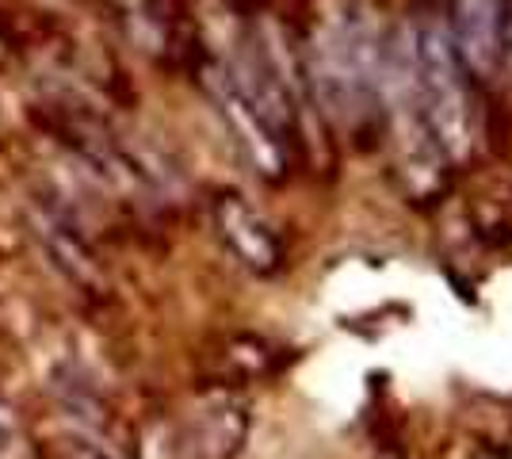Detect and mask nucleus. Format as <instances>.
Wrapping results in <instances>:
<instances>
[{
	"mask_svg": "<svg viewBox=\"0 0 512 459\" xmlns=\"http://www.w3.org/2000/svg\"><path fill=\"white\" fill-rule=\"evenodd\" d=\"M413 96L417 108L425 115L428 131L440 142V150L448 153V161L463 157L474 146V77H470L455 46H451L448 31L436 23H421L413 31Z\"/></svg>",
	"mask_w": 512,
	"mask_h": 459,
	"instance_id": "nucleus-1",
	"label": "nucleus"
},
{
	"mask_svg": "<svg viewBox=\"0 0 512 459\" xmlns=\"http://www.w3.org/2000/svg\"><path fill=\"white\" fill-rule=\"evenodd\" d=\"M249 437V410L230 394L199 402L172 440L176 459H234Z\"/></svg>",
	"mask_w": 512,
	"mask_h": 459,
	"instance_id": "nucleus-2",
	"label": "nucleus"
},
{
	"mask_svg": "<svg viewBox=\"0 0 512 459\" xmlns=\"http://www.w3.org/2000/svg\"><path fill=\"white\" fill-rule=\"evenodd\" d=\"M509 0H448V39L474 81H490L501 66V23Z\"/></svg>",
	"mask_w": 512,
	"mask_h": 459,
	"instance_id": "nucleus-3",
	"label": "nucleus"
},
{
	"mask_svg": "<svg viewBox=\"0 0 512 459\" xmlns=\"http://www.w3.org/2000/svg\"><path fill=\"white\" fill-rule=\"evenodd\" d=\"M214 226L218 238L226 241V249L256 276H272L283 264V241L272 230V222L264 219L256 207H249L241 196H218L214 199Z\"/></svg>",
	"mask_w": 512,
	"mask_h": 459,
	"instance_id": "nucleus-4",
	"label": "nucleus"
},
{
	"mask_svg": "<svg viewBox=\"0 0 512 459\" xmlns=\"http://www.w3.org/2000/svg\"><path fill=\"white\" fill-rule=\"evenodd\" d=\"M501 62H512V0L505 4V23H501Z\"/></svg>",
	"mask_w": 512,
	"mask_h": 459,
	"instance_id": "nucleus-5",
	"label": "nucleus"
},
{
	"mask_svg": "<svg viewBox=\"0 0 512 459\" xmlns=\"http://www.w3.org/2000/svg\"><path fill=\"white\" fill-rule=\"evenodd\" d=\"M12 433H16V421L8 414V406H0V452H4V444L12 440Z\"/></svg>",
	"mask_w": 512,
	"mask_h": 459,
	"instance_id": "nucleus-6",
	"label": "nucleus"
}]
</instances>
